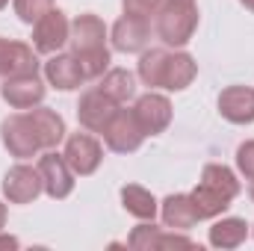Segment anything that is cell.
<instances>
[{
    "label": "cell",
    "instance_id": "cell-19",
    "mask_svg": "<svg viewBox=\"0 0 254 251\" xmlns=\"http://www.w3.org/2000/svg\"><path fill=\"white\" fill-rule=\"evenodd\" d=\"M201 184L207 189H213V192H219L225 201H234V198L240 195V181H237V175H234L228 166H219V163L204 166Z\"/></svg>",
    "mask_w": 254,
    "mask_h": 251
},
{
    "label": "cell",
    "instance_id": "cell-12",
    "mask_svg": "<svg viewBox=\"0 0 254 251\" xmlns=\"http://www.w3.org/2000/svg\"><path fill=\"white\" fill-rule=\"evenodd\" d=\"M39 71V57L30 45L24 42H9L0 39V77H18V74H36Z\"/></svg>",
    "mask_w": 254,
    "mask_h": 251
},
{
    "label": "cell",
    "instance_id": "cell-10",
    "mask_svg": "<svg viewBox=\"0 0 254 251\" xmlns=\"http://www.w3.org/2000/svg\"><path fill=\"white\" fill-rule=\"evenodd\" d=\"M42 175L39 169H30V166H12L3 178V195L12 201V204H30L39 198L42 192Z\"/></svg>",
    "mask_w": 254,
    "mask_h": 251
},
{
    "label": "cell",
    "instance_id": "cell-17",
    "mask_svg": "<svg viewBox=\"0 0 254 251\" xmlns=\"http://www.w3.org/2000/svg\"><path fill=\"white\" fill-rule=\"evenodd\" d=\"M163 222L172 231H190L195 222H201V216L190 195H169L163 201Z\"/></svg>",
    "mask_w": 254,
    "mask_h": 251
},
{
    "label": "cell",
    "instance_id": "cell-26",
    "mask_svg": "<svg viewBox=\"0 0 254 251\" xmlns=\"http://www.w3.org/2000/svg\"><path fill=\"white\" fill-rule=\"evenodd\" d=\"M160 228H154V225H139L133 234H130V249H139V251H148V249H157V243H160Z\"/></svg>",
    "mask_w": 254,
    "mask_h": 251
},
{
    "label": "cell",
    "instance_id": "cell-31",
    "mask_svg": "<svg viewBox=\"0 0 254 251\" xmlns=\"http://www.w3.org/2000/svg\"><path fill=\"white\" fill-rule=\"evenodd\" d=\"M240 3H243L246 9H252V12H254V0H240Z\"/></svg>",
    "mask_w": 254,
    "mask_h": 251
},
{
    "label": "cell",
    "instance_id": "cell-32",
    "mask_svg": "<svg viewBox=\"0 0 254 251\" xmlns=\"http://www.w3.org/2000/svg\"><path fill=\"white\" fill-rule=\"evenodd\" d=\"M249 195H252V201H254V184H252V189H249Z\"/></svg>",
    "mask_w": 254,
    "mask_h": 251
},
{
    "label": "cell",
    "instance_id": "cell-9",
    "mask_svg": "<svg viewBox=\"0 0 254 251\" xmlns=\"http://www.w3.org/2000/svg\"><path fill=\"white\" fill-rule=\"evenodd\" d=\"M104 160V151H101V142L86 136V133H74L68 136V145H65V163L71 166L74 175H92Z\"/></svg>",
    "mask_w": 254,
    "mask_h": 251
},
{
    "label": "cell",
    "instance_id": "cell-20",
    "mask_svg": "<svg viewBox=\"0 0 254 251\" xmlns=\"http://www.w3.org/2000/svg\"><path fill=\"white\" fill-rule=\"evenodd\" d=\"M30 119H33L36 130H39L45 148H54V145H60V142L65 139V122H63L60 113L39 107V110H30Z\"/></svg>",
    "mask_w": 254,
    "mask_h": 251
},
{
    "label": "cell",
    "instance_id": "cell-8",
    "mask_svg": "<svg viewBox=\"0 0 254 251\" xmlns=\"http://www.w3.org/2000/svg\"><path fill=\"white\" fill-rule=\"evenodd\" d=\"M68 36H71V24H68V18H65L60 9H51L45 18L36 21L33 45H36L39 54H57L65 42H68Z\"/></svg>",
    "mask_w": 254,
    "mask_h": 251
},
{
    "label": "cell",
    "instance_id": "cell-30",
    "mask_svg": "<svg viewBox=\"0 0 254 251\" xmlns=\"http://www.w3.org/2000/svg\"><path fill=\"white\" fill-rule=\"evenodd\" d=\"M6 225V204H0V228Z\"/></svg>",
    "mask_w": 254,
    "mask_h": 251
},
{
    "label": "cell",
    "instance_id": "cell-1",
    "mask_svg": "<svg viewBox=\"0 0 254 251\" xmlns=\"http://www.w3.org/2000/svg\"><path fill=\"white\" fill-rule=\"evenodd\" d=\"M71 54L80 63V71L86 80L101 77L110 65V51H107V27L98 15H80L71 24Z\"/></svg>",
    "mask_w": 254,
    "mask_h": 251
},
{
    "label": "cell",
    "instance_id": "cell-4",
    "mask_svg": "<svg viewBox=\"0 0 254 251\" xmlns=\"http://www.w3.org/2000/svg\"><path fill=\"white\" fill-rule=\"evenodd\" d=\"M104 142L116 154H130L145 142V130L136 122L133 110H116L113 122L104 127Z\"/></svg>",
    "mask_w": 254,
    "mask_h": 251
},
{
    "label": "cell",
    "instance_id": "cell-27",
    "mask_svg": "<svg viewBox=\"0 0 254 251\" xmlns=\"http://www.w3.org/2000/svg\"><path fill=\"white\" fill-rule=\"evenodd\" d=\"M237 169H240L249 181H254V139L252 142H243V145L237 148Z\"/></svg>",
    "mask_w": 254,
    "mask_h": 251
},
{
    "label": "cell",
    "instance_id": "cell-15",
    "mask_svg": "<svg viewBox=\"0 0 254 251\" xmlns=\"http://www.w3.org/2000/svg\"><path fill=\"white\" fill-rule=\"evenodd\" d=\"M45 77H48L51 86H57V89H63V92L77 89V86L86 80L83 71H80V63L74 60V54H54V57L45 63Z\"/></svg>",
    "mask_w": 254,
    "mask_h": 251
},
{
    "label": "cell",
    "instance_id": "cell-5",
    "mask_svg": "<svg viewBox=\"0 0 254 251\" xmlns=\"http://www.w3.org/2000/svg\"><path fill=\"white\" fill-rule=\"evenodd\" d=\"M39 175H42V187L51 198H68L74 192V172L65 163V154L48 151L39 160Z\"/></svg>",
    "mask_w": 254,
    "mask_h": 251
},
{
    "label": "cell",
    "instance_id": "cell-18",
    "mask_svg": "<svg viewBox=\"0 0 254 251\" xmlns=\"http://www.w3.org/2000/svg\"><path fill=\"white\" fill-rule=\"evenodd\" d=\"M246 237H249V225L246 219H237V216L222 219L210 228V246L216 249H237L246 243Z\"/></svg>",
    "mask_w": 254,
    "mask_h": 251
},
{
    "label": "cell",
    "instance_id": "cell-13",
    "mask_svg": "<svg viewBox=\"0 0 254 251\" xmlns=\"http://www.w3.org/2000/svg\"><path fill=\"white\" fill-rule=\"evenodd\" d=\"M151 42V27L148 18H133L125 15L113 24V48L122 54H139L145 51V45Z\"/></svg>",
    "mask_w": 254,
    "mask_h": 251
},
{
    "label": "cell",
    "instance_id": "cell-16",
    "mask_svg": "<svg viewBox=\"0 0 254 251\" xmlns=\"http://www.w3.org/2000/svg\"><path fill=\"white\" fill-rule=\"evenodd\" d=\"M198 74V65L190 54H169L166 57V68H163V83L160 89H169V92H181L187 89Z\"/></svg>",
    "mask_w": 254,
    "mask_h": 251
},
{
    "label": "cell",
    "instance_id": "cell-24",
    "mask_svg": "<svg viewBox=\"0 0 254 251\" xmlns=\"http://www.w3.org/2000/svg\"><path fill=\"white\" fill-rule=\"evenodd\" d=\"M166 57H169V51H160V48H154V51H145V54H142V60H139V77H142V83H145V86L157 89V86L163 83Z\"/></svg>",
    "mask_w": 254,
    "mask_h": 251
},
{
    "label": "cell",
    "instance_id": "cell-7",
    "mask_svg": "<svg viewBox=\"0 0 254 251\" xmlns=\"http://www.w3.org/2000/svg\"><path fill=\"white\" fill-rule=\"evenodd\" d=\"M133 116H136V122L142 125L145 136H157V133H163V130L169 127V122H172V104H169L166 95L148 92V95H142V98L136 101Z\"/></svg>",
    "mask_w": 254,
    "mask_h": 251
},
{
    "label": "cell",
    "instance_id": "cell-3",
    "mask_svg": "<svg viewBox=\"0 0 254 251\" xmlns=\"http://www.w3.org/2000/svg\"><path fill=\"white\" fill-rule=\"evenodd\" d=\"M0 136H3V145L9 148V154L18 157V160H27V157L39 154V151L45 148L39 130H36L33 119H30V113H18V116L3 119Z\"/></svg>",
    "mask_w": 254,
    "mask_h": 251
},
{
    "label": "cell",
    "instance_id": "cell-6",
    "mask_svg": "<svg viewBox=\"0 0 254 251\" xmlns=\"http://www.w3.org/2000/svg\"><path fill=\"white\" fill-rule=\"evenodd\" d=\"M116 110H119V104H116L113 98H107L101 89H92V92H86V95L80 98V104H77V119H80V125L86 127V130L104 133V127L113 122Z\"/></svg>",
    "mask_w": 254,
    "mask_h": 251
},
{
    "label": "cell",
    "instance_id": "cell-2",
    "mask_svg": "<svg viewBox=\"0 0 254 251\" xmlns=\"http://www.w3.org/2000/svg\"><path fill=\"white\" fill-rule=\"evenodd\" d=\"M198 27V6L195 0H163L157 9V36L172 45L184 48Z\"/></svg>",
    "mask_w": 254,
    "mask_h": 251
},
{
    "label": "cell",
    "instance_id": "cell-28",
    "mask_svg": "<svg viewBox=\"0 0 254 251\" xmlns=\"http://www.w3.org/2000/svg\"><path fill=\"white\" fill-rule=\"evenodd\" d=\"M163 0H122L125 6V15H133V18H148L151 12L160 9Z\"/></svg>",
    "mask_w": 254,
    "mask_h": 251
},
{
    "label": "cell",
    "instance_id": "cell-14",
    "mask_svg": "<svg viewBox=\"0 0 254 251\" xmlns=\"http://www.w3.org/2000/svg\"><path fill=\"white\" fill-rule=\"evenodd\" d=\"M219 113L234 125H252L254 122V89L249 86H231L219 95Z\"/></svg>",
    "mask_w": 254,
    "mask_h": 251
},
{
    "label": "cell",
    "instance_id": "cell-23",
    "mask_svg": "<svg viewBox=\"0 0 254 251\" xmlns=\"http://www.w3.org/2000/svg\"><path fill=\"white\" fill-rule=\"evenodd\" d=\"M190 198H192V204H195V210H198L201 219H216V216H222V213L231 207V201H225L219 192L207 189L204 184H198V187L192 189Z\"/></svg>",
    "mask_w": 254,
    "mask_h": 251
},
{
    "label": "cell",
    "instance_id": "cell-11",
    "mask_svg": "<svg viewBox=\"0 0 254 251\" xmlns=\"http://www.w3.org/2000/svg\"><path fill=\"white\" fill-rule=\"evenodd\" d=\"M3 98L9 107L15 110H30L36 104L45 101V83L39 80V74H18V77H9L3 83Z\"/></svg>",
    "mask_w": 254,
    "mask_h": 251
},
{
    "label": "cell",
    "instance_id": "cell-21",
    "mask_svg": "<svg viewBox=\"0 0 254 251\" xmlns=\"http://www.w3.org/2000/svg\"><path fill=\"white\" fill-rule=\"evenodd\" d=\"M122 204H125L127 213L136 216V219H151V222H154V216H157V201H154V195L145 187L127 184V187L122 189Z\"/></svg>",
    "mask_w": 254,
    "mask_h": 251
},
{
    "label": "cell",
    "instance_id": "cell-33",
    "mask_svg": "<svg viewBox=\"0 0 254 251\" xmlns=\"http://www.w3.org/2000/svg\"><path fill=\"white\" fill-rule=\"evenodd\" d=\"M6 3H9V0H0V9H3V6H6Z\"/></svg>",
    "mask_w": 254,
    "mask_h": 251
},
{
    "label": "cell",
    "instance_id": "cell-29",
    "mask_svg": "<svg viewBox=\"0 0 254 251\" xmlns=\"http://www.w3.org/2000/svg\"><path fill=\"white\" fill-rule=\"evenodd\" d=\"M21 243L15 240V237H9V234H0V249H18Z\"/></svg>",
    "mask_w": 254,
    "mask_h": 251
},
{
    "label": "cell",
    "instance_id": "cell-22",
    "mask_svg": "<svg viewBox=\"0 0 254 251\" xmlns=\"http://www.w3.org/2000/svg\"><path fill=\"white\" fill-rule=\"evenodd\" d=\"M98 89L107 98H113L116 104H125V101L133 98V92H136V80H133V74L127 68H113V71H107V77L101 80Z\"/></svg>",
    "mask_w": 254,
    "mask_h": 251
},
{
    "label": "cell",
    "instance_id": "cell-25",
    "mask_svg": "<svg viewBox=\"0 0 254 251\" xmlns=\"http://www.w3.org/2000/svg\"><path fill=\"white\" fill-rule=\"evenodd\" d=\"M54 9V0H15V15L24 24H36L39 18H45Z\"/></svg>",
    "mask_w": 254,
    "mask_h": 251
}]
</instances>
